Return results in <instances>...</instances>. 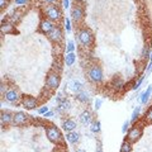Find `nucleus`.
<instances>
[{
	"label": "nucleus",
	"mask_w": 152,
	"mask_h": 152,
	"mask_svg": "<svg viewBox=\"0 0 152 152\" xmlns=\"http://www.w3.org/2000/svg\"><path fill=\"white\" fill-rule=\"evenodd\" d=\"M45 129H46V136H47V138H48L50 142H52V143H55V145L62 143L64 136H62V133H61V131L55 124L46 126Z\"/></svg>",
	"instance_id": "1"
},
{
	"label": "nucleus",
	"mask_w": 152,
	"mask_h": 152,
	"mask_svg": "<svg viewBox=\"0 0 152 152\" xmlns=\"http://www.w3.org/2000/svg\"><path fill=\"white\" fill-rule=\"evenodd\" d=\"M88 79H89V81L93 84H102L104 80L103 69L96 64L91 65L88 69Z\"/></svg>",
	"instance_id": "2"
},
{
	"label": "nucleus",
	"mask_w": 152,
	"mask_h": 152,
	"mask_svg": "<svg viewBox=\"0 0 152 152\" xmlns=\"http://www.w3.org/2000/svg\"><path fill=\"white\" fill-rule=\"evenodd\" d=\"M77 39L83 47H89L94 42V34L89 28H81L77 32Z\"/></svg>",
	"instance_id": "3"
},
{
	"label": "nucleus",
	"mask_w": 152,
	"mask_h": 152,
	"mask_svg": "<svg viewBox=\"0 0 152 152\" xmlns=\"http://www.w3.org/2000/svg\"><path fill=\"white\" fill-rule=\"evenodd\" d=\"M45 13H46V18L52 20L53 23H58L62 19V10L57 5H53V4L47 5Z\"/></svg>",
	"instance_id": "4"
},
{
	"label": "nucleus",
	"mask_w": 152,
	"mask_h": 152,
	"mask_svg": "<svg viewBox=\"0 0 152 152\" xmlns=\"http://www.w3.org/2000/svg\"><path fill=\"white\" fill-rule=\"evenodd\" d=\"M61 84V76L58 71H51L46 79V88L50 90H57Z\"/></svg>",
	"instance_id": "5"
},
{
	"label": "nucleus",
	"mask_w": 152,
	"mask_h": 152,
	"mask_svg": "<svg viewBox=\"0 0 152 152\" xmlns=\"http://www.w3.org/2000/svg\"><path fill=\"white\" fill-rule=\"evenodd\" d=\"M143 136V127L142 126H133L129 128V131L127 132V140L131 143H136L137 141L141 140V137Z\"/></svg>",
	"instance_id": "6"
},
{
	"label": "nucleus",
	"mask_w": 152,
	"mask_h": 152,
	"mask_svg": "<svg viewBox=\"0 0 152 152\" xmlns=\"http://www.w3.org/2000/svg\"><path fill=\"white\" fill-rule=\"evenodd\" d=\"M47 37H48V39L52 42V43L58 45L60 42L64 39V32H62V28H61L60 26H55V28L48 33V34H47Z\"/></svg>",
	"instance_id": "7"
},
{
	"label": "nucleus",
	"mask_w": 152,
	"mask_h": 152,
	"mask_svg": "<svg viewBox=\"0 0 152 152\" xmlns=\"http://www.w3.org/2000/svg\"><path fill=\"white\" fill-rule=\"evenodd\" d=\"M22 107L26 108L27 110H33L38 107V99L32 96V95H23L22 96Z\"/></svg>",
	"instance_id": "8"
},
{
	"label": "nucleus",
	"mask_w": 152,
	"mask_h": 152,
	"mask_svg": "<svg viewBox=\"0 0 152 152\" xmlns=\"http://www.w3.org/2000/svg\"><path fill=\"white\" fill-rule=\"evenodd\" d=\"M4 98H5V100L8 103H12V104H17L19 100H22L20 94H19L18 89L15 88H9L5 91V94H4Z\"/></svg>",
	"instance_id": "9"
},
{
	"label": "nucleus",
	"mask_w": 152,
	"mask_h": 152,
	"mask_svg": "<svg viewBox=\"0 0 152 152\" xmlns=\"http://www.w3.org/2000/svg\"><path fill=\"white\" fill-rule=\"evenodd\" d=\"M28 122H29V115H28L27 113L20 112V110L14 113V117H13V124L14 126H18V127L26 126Z\"/></svg>",
	"instance_id": "10"
},
{
	"label": "nucleus",
	"mask_w": 152,
	"mask_h": 152,
	"mask_svg": "<svg viewBox=\"0 0 152 152\" xmlns=\"http://www.w3.org/2000/svg\"><path fill=\"white\" fill-rule=\"evenodd\" d=\"M85 17V12H84V8L81 5H75L72 9H71V18L75 23H79L81 22Z\"/></svg>",
	"instance_id": "11"
},
{
	"label": "nucleus",
	"mask_w": 152,
	"mask_h": 152,
	"mask_svg": "<svg viewBox=\"0 0 152 152\" xmlns=\"http://www.w3.org/2000/svg\"><path fill=\"white\" fill-rule=\"evenodd\" d=\"M55 28V23L50 20V19H42L39 23V32L43 33V34H48V33Z\"/></svg>",
	"instance_id": "12"
},
{
	"label": "nucleus",
	"mask_w": 152,
	"mask_h": 152,
	"mask_svg": "<svg viewBox=\"0 0 152 152\" xmlns=\"http://www.w3.org/2000/svg\"><path fill=\"white\" fill-rule=\"evenodd\" d=\"M13 117H14V113H10V112H1V114H0V124H1V127L4 126H9V124H13Z\"/></svg>",
	"instance_id": "13"
},
{
	"label": "nucleus",
	"mask_w": 152,
	"mask_h": 152,
	"mask_svg": "<svg viewBox=\"0 0 152 152\" xmlns=\"http://www.w3.org/2000/svg\"><path fill=\"white\" fill-rule=\"evenodd\" d=\"M79 121L81 124L86 126V124H90L93 121V113L89 110V109H86V110H84L81 114L79 115Z\"/></svg>",
	"instance_id": "14"
},
{
	"label": "nucleus",
	"mask_w": 152,
	"mask_h": 152,
	"mask_svg": "<svg viewBox=\"0 0 152 152\" xmlns=\"http://www.w3.org/2000/svg\"><path fill=\"white\" fill-rule=\"evenodd\" d=\"M71 109V104L67 99H62L61 102H58V105L56 107V112L60 114H65L66 112H69Z\"/></svg>",
	"instance_id": "15"
},
{
	"label": "nucleus",
	"mask_w": 152,
	"mask_h": 152,
	"mask_svg": "<svg viewBox=\"0 0 152 152\" xmlns=\"http://www.w3.org/2000/svg\"><path fill=\"white\" fill-rule=\"evenodd\" d=\"M75 99L80 103H84V104H88L90 102V99H91V96H90V93L86 91V90H81V91L76 93L75 95Z\"/></svg>",
	"instance_id": "16"
},
{
	"label": "nucleus",
	"mask_w": 152,
	"mask_h": 152,
	"mask_svg": "<svg viewBox=\"0 0 152 152\" xmlns=\"http://www.w3.org/2000/svg\"><path fill=\"white\" fill-rule=\"evenodd\" d=\"M66 141L71 145H76L80 141V134L76 131L74 132H66Z\"/></svg>",
	"instance_id": "17"
},
{
	"label": "nucleus",
	"mask_w": 152,
	"mask_h": 152,
	"mask_svg": "<svg viewBox=\"0 0 152 152\" xmlns=\"http://www.w3.org/2000/svg\"><path fill=\"white\" fill-rule=\"evenodd\" d=\"M76 127H77V124H76V122L74 119H65L62 122V128L65 132H74L76 129Z\"/></svg>",
	"instance_id": "18"
},
{
	"label": "nucleus",
	"mask_w": 152,
	"mask_h": 152,
	"mask_svg": "<svg viewBox=\"0 0 152 152\" xmlns=\"http://www.w3.org/2000/svg\"><path fill=\"white\" fill-rule=\"evenodd\" d=\"M151 94H152V85H148V88H147L145 91L141 94V96H140V102H141L142 105H146V104L148 103Z\"/></svg>",
	"instance_id": "19"
},
{
	"label": "nucleus",
	"mask_w": 152,
	"mask_h": 152,
	"mask_svg": "<svg viewBox=\"0 0 152 152\" xmlns=\"http://www.w3.org/2000/svg\"><path fill=\"white\" fill-rule=\"evenodd\" d=\"M64 62L66 66H72L76 62V53L75 52H70V53H65L64 56Z\"/></svg>",
	"instance_id": "20"
},
{
	"label": "nucleus",
	"mask_w": 152,
	"mask_h": 152,
	"mask_svg": "<svg viewBox=\"0 0 152 152\" xmlns=\"http://www.w3.org/2000/svg\"><path fill=\"white\" fill-rule=\"evenodd\" d=\"M69 86H70V90H72L74 93H79V91H81L83 90V84L80 81H77V80H72V81H70Z\"/></svg>",
	"instance_id": "21"
},
{
	"label": "nucleus",
	"mask_w": 152,
	"mask_h": 152,
	"mask_svg": "<svg viewBox=\"0 0 152 152\" xmlns=\"http://www.w3.org/2000/svg\"><path fill=\"white\" fill-rule=\"evenodd\" d=\"M1 33L3 34H10V33H14V26L12 23H1Z\"/></svg>",
	"instance_id": "22"
},
{
	"label": "nucleus",
	"mask_w": 152,
	"mask_h": 152,
	"mask_svg": "<svg viewBox=\"0 0 152 152\" xmlns=\"http://www.w3.org/2000/svg\"><path fill=\"white\" fill-rule=\"evenodd\" d=\"M141 110H142V107L138 105L134 108V110H133L132 115H131V123H136L137 121L140 119V115H141Z\"/></svg>",
	"instance_id": "23"
},
{
	"label": "nucleus",
	"mask_w": 152,
	"mask_h": 152,
	"mask_svg": "<svg viewBox=\"0 0 152 152\" xmlns=\"http://www.w3.org/2000/svg\"><path fill=\"white\" fill-rule=\"evenodd\" d=\"M90 131H91L93 133H99L102 131V123L99 121H94L90 123Z\"/></svg>",
	"instance_id": "24"
},
{
	"label": "nucleus",
	"mask_w": 152,
	"mask_h": 152,
	"mask_svg": "<svg viewBox=\"0 0 152 152\" xmlns=\"http://www.w3.org/2000/svg\"><path fill=\"white\" fill-rule=\"evenodd\" d=\"M119 152H132V143L128 140H124L121 145Z\"/></svg>",
	"instance_id": "25"
},
{
	"label": "nucleus",
	"mask_w": 152,
	"mask_h": 152,
	"mask_svg": "<svg viewBox=\"0 0 152 152\" xmlns=\"http://www.w3.org/2000/svg\"><path fill=\"white\" fill-rule=\"evenodd\" d=\"M113 86L119 90V89H122L123 86H124V83H123V80L119 79V77H114V80H113Z\"/></svg>",
	"instance_id": "26"
},
{
	"label": "nucleus",
	"mask_w": 152,
	"mask_h": 152,
	"mask_svg": "<svg viewBox=\"0 0 152 152\" xmlns=\"http://www.w3.org/2000/svg\"><path fill=\"white\" fill-rule=\"evenodd\" d=\"M70 52H75V43L71 39H69L66 43V53H70Z\"/></svg>",
	"instance_id": "27"
},
{
	"label": "nucleus",
	"mask_w": 152,
	"mask_h": 152,
	"mask_svg": "<svg viewBox=\"0 0 152 152\" xmlns=\"http://www.w3.org/2000/svg\"><path fill=\"white\" fill-rule=\"evenodd\" d=\"M143 80H145V75H141V76H140V79L134 83V85H133V88H132V89H133V90H138V89L141 88L142 83H143Z\"/></svg>",
	"instance_id": "28"
},
{
	"label": "nucleus",
	"mask_w": 152,
	"mask_h": 152,
	"mask_svg": "<svg viewBox=\"0 0 152 152\" xmlns=\"http://www.w3.org/2000/svg\"><path fill=\"white\" fill-rule=\"evenodd\" d=\"M145 121L148 122V123H152V107H150L148 110L146 112V114H145Z\"/></svg>",
	"instance_id": "29"
},
{
	"label": "nucleus",
	"mask_w": 152,
	"mask_h": 152,
	"mask_svg": "<svg viewBox=\"0 0 152 152\" xmlns=\"http://www.w3.org/2000/svg\"><path fill=\"white\" fill-rule=\"evenodd\" d=\"M64 24H65V29H66V32L70 33V32H71V19H70V18H65Z\"/></svg>",
	"instance_id": "30"
},
{
	"label": "nucleus",
	"mask_w": 152,
	"mask_h": 152,
	"mask_svg": "<svg viewBox=\"0 0 152 152\" xmlns=\"http://www.w3.org/2000/svg\"><path fill=\"white\" fill-rule=\"evenodd\" d=\"M129 128H131V121H126L124 123H123L122 132H123V133H124V134H126V133H127L128 131H129Z\"/></svg>",
	"instance_id": "31"
},
{
	"label": "nucleus",
	"mask_w": 152,
	"mask_h": 152,
	"mask_svg": "<svg viewBox=\"0 0 152 152\" xmlns=\"http://www.w3.org/2000/svg\"><path fill=\"white\" fill-rule=\"evenodd\" d=\"M38 114H41V115H45V114L47 112H50V108L47 107V105H43V107H41V108H38Z\"/></svg>",
	"instance_id": "32"
},
{
	"label": "nucleus",
	"mask_w": 152,
	"mask_h": 152,
	"mask_svg": "<svg viewBox=\"0 0 152 152\" xmlns=\"http://www.w3.org/2000/svg\"><path fill=\"white\" fill-rule=\"evenodd\" d=\"M102 104H103L102 99H99V98L95 99V102H94V108H95V110H99V109L102 108Z\"/></svg>",
	"instance_id": "33"
},
{
	"label": "nucleus",
	"mask_w": 152,
	"mask_h": 152,
	"mask_svg": "<svg viewBox=\"0 0 152 152\" xmlns=\"http://www.w3.org/2000/svg\"><path fill=\"white\" fill-rule=\"evenodd\" d=\"M7 7H8V1H7V0H0V9L4 10Z\"/></svg>",
	"instance_id": "34"
},
{
	"label": "nucleus",
	"mask_w": 152,
	"mask_h": 152,
	"mask_svg": "<svg viewBox=\"0 0 152 152\" xmlns=\"http://www.w3.org/2000/svg\"><path fill=\"white\" fill-rule=\"evenodd\" d=\"M147 72H152V53H151V56H150V64L147 65Z\"/></svg>",
	"instance_id": "35"
},
{
	"label": "nucleus",
	"mask_w": 152,
	"mask_h": 152,
	"mask_svg": "<svg viewBox=\"0 0 152 152\" xmlns=\"http://www.w3.org/2000/svg\"><path fill=\"white\" fill-rule=\"evenodd\" d=\"M62 7L65 9H69L70 8V0H62Z\"/></svg>",
	"instance_id": "36"
},
{
	"label": "nucleus",
	"mask_w": 152,
	"mask_h": 152,
	"mask_svg": "<svg viewBox=\"0 0 152 152\" xmlns=\"http://www.w3.org/2000/svg\"><path fill=\"white\" fill-rule=\"evenodd\" d=\"M27 3H28V0H15L17 5H26Z\"/></svg>",
	"instance_id": "37"
},
{
	"label": "nucleus",
	"mask_w": 152,
	"mask_h": 152,
	"mask_svg": "<svg viewBox=\"0 0 152 152\" xmlns=\"http://www.w3.org/2000/svg\"><path fill=\"white\" fill-rule=\"evenodd\" d=\"M7 91V86L4 85V83H1V88H0V93H1V95H4Z\"/></svg>",
	"instance_id": "38"
},
{
	"label": "nucleus",
	"mask_w": 152,
	"mask_h": 152,
	"mask_svg": "<svg viewBox=\"0 0 152 152\" xmlns=\"http://www.w3.org/2000/svg\"><path fill=\"white\" fill-rule=\"evenodd\" d=\"M53 114H55L53 112H47V113L45 114V117H46V118H51V117H53Z\"/></svg>",
	"instance_id": "39"
},
{
	"label": "nucleus",
	"mask_w": 152,
	"mask_h": 152,
	"mask_svg": "<svg viewBox=\"0 0 152 152\" xmlns=\"http://www.w3.org/2000/svg\"><path fill=\"white\" fill-rule=\"evenodd\" d=\"M43 3H46V4H55L57 0H42Z\"/></svg>",
	"instance_id": "40"
},
{
	"label": "nucleus",
	"mask_w": 152,
	"mask_h": 152,
	"mask_svg": "<svg viewBox=\"0 0 152 152\" xmlns=\"http://www.w3.org/2000/svg\"><path fill=\"white\" fill-rule=\"evenodd\" d=\"M95 152H103V150H102V147H100V146H99V147H98V148H96V150H95Z\"/></svg>",
	"instance_id": "41"
},
{
	"label": "nucleus",
	"mask_w": 152,
	"mask_h": 152,
	"mask_svg": "<svg viewBox=\"0 0 152 152\" xmlns=\"http://www.w3.org/2000/svg\"><path fill=\"white\" fill-rule=\"evenodd\" d=\"M75 152H86V151H85V150H83V148H79V150H76Z\"/></svg>",
	"instance_id": "42"
}]
</instances>
